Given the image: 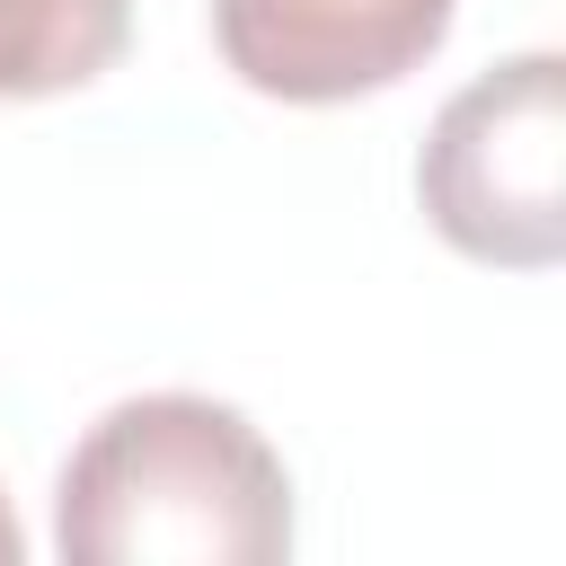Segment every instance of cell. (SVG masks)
Here are the masks:
<instances>
[{
	"label": "cell",
	"mask_w": 566,
	"mask_h": 566,
	"mask_svg": "<svg viewBox=\"0 0 566 566\" xmlns=\"http://www.w3.org/2000/svg\"><path fill=\"white\" fill-rule=\"evenodd\" d=\"M53 548L71 566H274L292 548V478L239 407L150 389L71 442Z\"/></svg>",
	"instance_id": "6da1fadb"
},
{
	"label": "cell",
	"mask_w": 566,
	"mask_h": 566,
	"mask_svg": "<svg viewBox=\"0 0 566 566\" xmlns=\"http://www.w3.org/2000/svg\"><path fill=\"white\" fill-rule=\"evenodd\" d=\"M27 557V531H18V513H9V495H0V566H18Z\"/></svg>",
	"instance_id": "5b68a950"
},
{
	"label": "cell",
	"mask_w": 566,
	"mask_h": 566,
	"mask_svg": "<svg viewBox=\"0 0 566 566\" xmlns=\"http://www.w3.org/2000/svg\"><path fill=\"white\" fill-rule=\"evenodd\" d=\"M460 0H212L221 62L283 106H345L398 88L442 35Z\"/></svg>",
	"instance_id": "3957f363"
},
{
	"label": "cell",
	"mask_w": 566,
	"mask_h": 566,
	"mask_svg": "<svg viewBox=\"0 0 566 566\" xmlns=\"http://www.w3.org/2000/svg\"><path fill=\"white\" fill-rule=\"evenodd\" d=\"M133 0H0V97H62L115 71Z\"/></svg>",
	"instance_id": "277c9868"
},
{
	"label": "cell",
	"mask_w": 566,
	"mask_h": 566,
	"mask_svg": "<svg viewBox=\"0 0 566 566\" xmlns=\"http://www.w3.org/2000/svg\"><path fill=\"white\" fill-rule=\"evenodd\" d=\"M566 62L513 53L478 71L424 133L416 195L424 221L504 274H539L566 256Z\"/></svg>",
	"instance_id": "7a4b0ae2"
}]
</instances>
